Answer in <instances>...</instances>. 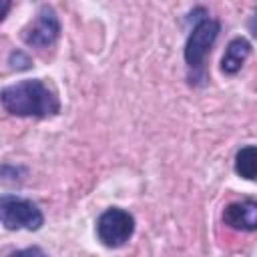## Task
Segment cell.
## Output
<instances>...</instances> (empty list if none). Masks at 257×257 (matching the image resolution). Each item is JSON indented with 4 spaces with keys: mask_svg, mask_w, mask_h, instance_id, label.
I'll return each mask as SVG.
<instances>
[{
    "mask_svg": "<svg viewBox=\"0 0 257 257\" xmlns=\"http://www.w3.org/2000/svg\"><path fill=\"white\" fill-rule=\"evenodd\" d=\"M223 223L237 231H255L257 229V203L253 199L229 203L223 211Z\"/></svg>",
    "mask_w": 257,
    "mask_h": 257,
    "instance_id": "cell-6",
    "label": "cell"
},
{
    "mask_svg": "<svg viewBox=\"0 0 257 257\" xmlns=\"http://www.w3.org/2000/svg\"><path fill=\"white\" fill-rule=\"evenodd\" d=\"M42 211L30 199H22L16 195H0V225L10 231H36L42 227Z\"/></svg>",
    "mask_w": 257,
    "mask_h": 257,
    "instance_id": "cell-2",
    "label": "cell"
},
{
    "mask_svg": "<svg viewBox=\"0 0 257 257\" xmlns=\"http://www.w3.org/2000/svg\"><path fill=\"white\" fill-rule=\"evenodd\" d=\"M249 54H251V42L243 36L233 38L227 44L225 54L221 58V70L225 74H237L241 70V66L245 64V60L249 58Z\"/></svg>",
    "mask_w": 257,
    "mask_h": 257,
    "instance_id": "cell-7",
    "label": "cell"
},
{
    "mask_svg": "<svg viewBox=\"0 0 257 257\" xmlns=\"http://www.w3.org/2000/svg\"><path fill=\"white\" fill-rule=\"evenodd\" d=\"M219 30H221V24L213 18H203L193 26L187 38V44H185V60L191 68L203 66L205 56L209 54L213 42L219 36Z\"/></svg>",
    "mask_w": 257,
    "mask_h": 257,
    "instance_id": "cell-4",
    "label": "cell"
},
{
    "mask_svg": "<svg viewBox=\"0 0 257 257\" xmlns=\"http://www.w3.org/2000/svg\"><path fill=\"white\" fill-rule=\"evenodd\" d=\"M10 8H12V2H8V0H0V22L6 18V14H8Z\"/></svg>",
    "mask_w": 257,
    "mask_h": 257,
    "instance_id": "cell-10",
    "label": "cell"
},
{
    "mask_svg": "<svg viewBox=\"0 0 257 257\" xmlns=\"http://www.w3.org/2000/svg\"><path fill=\"white\" fill-rule=\"evenodd\" d=\"M2 106L14 116H54L60 110V100L42 80H20L0 90Z\"/></svg>",
    "mask_w": 257,
    "mask_h": 257,
    "instance_id": "cell-1",
    "label": "cell"
},
{
    "mask_svg": "<svg viewBox=\"0 0 257 257\" xmlns=\"http://www.w3.org/2000/svg\"><path fill=\"white\" fill-rule=\"evenodd\" d=\"M235 171L239 177L253 181L257 175V149L253 145L243 147L235 157Z\"/></svg>",
    "mask_w": 257,
    "mask_h": 257,
    "instance_id": "cell-8",
    "label": "cell"
},
{
    "mask_svg": "<svg viewBox=\"0 0 257 257\" xmlns=\"http://www.w3.org/2000/svg\"><path fill=\"white\" fill-rule=\"evenodd\" d=\"M60 36V22L56 12L50 6H42L36 20L24 30V42L34 48H46L56 42Z\"/></svg>",
    "mask_w": 257,
    "mask_h": 257,
    "instance_id": "cell-5",
    "label": "cell"
},
{
    "mask_svg": "<svg viewBox=\"0 0 257 257\" xmlns=\"http://www.w3.org/2000/svg\"><path fill=\"white\" fill-rule=\"evenodd\" d=\"M135 233V217L120 209H106L96 221V235L106 247H122Z\"/></svg>",
    "mask_w": 257,
    "mask_h": 257,
    "instance_id": "cell-3",
    "label": "cell"
},
{
    "mask_svg": "<svg viewBox=\"0 0 257 257\" xmlns=\"http://www.w3.org/2000/svg\"><path fill=\"white\" fill-rule=\"evenodd\" d=\"M8 257H48V253H44L40 247H26V249L10 253Z\"/></svg>",
    "mask_w": 257,
    "mask_h": 257,
    "instance_id": "cell-9",
    "label": "cell"
}]
</instances>
